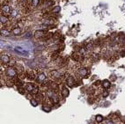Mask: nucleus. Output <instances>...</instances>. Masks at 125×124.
I'll list each match as a JSON object with an SVG mask.
<instances>
[{
	"mask_svg": "<svg viewBox=\"0 0 125 124\" xmlns=\"http://www.w3.org/2000/svg\"><path fill=\"white\" fill-rule=\"evenodd\" d=\"M28 0H20V3H27Z\"/></svg>",
	"mask_w": 125,
	"mask_h": 124,
	"instance_id": "obj_31",
	"label": "nucleus"
},
{
	"mask_svg": "<svg viewBox=\"0 0 125 124\" xmlns=\"http://www.w3.org/2000/svg\"><path fill=\"white\" fill-rule=\"evenodd\" d=\"M104 124H115V123L112 120L107 119V120H104Z\"/></svg>",
	"mask_w": 125,
	"mask_h": 124,
	"instance_id": "obj_27",
	"label": "nucleus"
},
{
	"mask_svg": "<svg viewBox=\"0 0 125 124\" xmlns=\"http://www.w3.org/2000/svg\"><path fill=\"white\" fill-rule=\"evenodd\" d=\"M11 34H12V35H15V36L20 35V33H21V29H20V27H14L12 30H11Z\"/></svg>",
	"mask_w": 125,
	"mask_h": 124,
	"instance_id": "obj_15",
	"label": "nucleus"
},
{
	"mask_svg": "<svg viewBox=\"0 0 125 124\" xmlns=\"http://www.w3.org/2000/svg\"><path fill=\"white\" fill-rule=\"evenodd\" d=\"M41 3H42L41 0H32L31 5L33 7H37V6H39V5H40Z\"/></svg>",
	"mask_w": 125,
	"mask_h": 124,
	"instance_id": "obj_18",
	"label": "nucleus"
},
{
	"mask_svg": "<svg viewBox=\"0 0 125 124\" xmlns=\"http://www.w3.org/2000/svg\"><path fill=\"white\" fill-rule=\"evenodd\" d=\"M49 77L54 79L56 82H60L61 80L63 79V77H65L64 72H62L61 71H56V70H54V71H50L49 72Z\"/></svg>",
	"mask_w": 125,
	"mask_h": 124,
	"instance_id": "obj_1",
	"label": "nucleus"
},
{
	"mask_svg": "<svg viewBox=\"0 0 125 124\" xmlns=\"http://www.w3.org/2000/svg\"><path fill=\"white\" fill-rule=\"evenodd\" d=\"M19 14V11L18 9H12L11 10V18H15V17H17Z\"/></svg>",
	"mask_w": 125,
	"mask_h": 124,
	"instance_id": "obj_20",
	"label": "nucleus"
},
{
	"mask_svg": "<svg viewBox=\"0 0 125 124\" xmlns=\"http://www.w3.org/2000/svg\"><path fill=\"white\" fill-rule=\"evenodd\" d=\"M5 76L7 77L9 79H13V78L18 77V72H17V71H16V69L14 67L10 66V67H7L6 69H5Z\"/></svg>",
	"mask_w": 125,
	"mask_h": 124,
	"instance_id": "obj_2",
	"label": "nucleus"
},
{
	"mask_svg": "<svg viewBox=\"0 0 125 124\" xmlns=\"http://www.w3.org/2000/svg\"><path fill=\"white\" fill-rule=\"evenodd\" d=\"M85 49H86V51H92L94 49V44H93V43H88V44H86Z\"/></svg>",
	"mask_w": 125,
	"mask_h": 124,
	"instance_id": "obj_23",
	"label": "nucleus"
},
{
	"mask_svg": "<svg viewBox=\"0 0 125 124\" xmlns=\"http://www.w3.org/2000/svg\"><path fill=\"white\" fill-rule=\"evenodd\" d=\"M16 51H18V52H20V53H24V50L22 49V48H20V47H17L15 49Z\"/></svg>",
	"mask_w": 125,
	"mask_h": 124,
	"instance_id": "obj_29",
	"label": "nucleus"
},
{
	"mask_svg": "<svg viewBox=\"0 0 125 124\" xmlns=\"http://www.w3.org/2000/svg\"><path fill=\"white\" fill-rule=\"evenodd\" d=\"M42 110L45 111V112H50V111H51V106H49V105L43 104V106H42Z\"/></svg>",
	"mask_w": 125,
	"mask_h": 124,
	"instance_id": "obj_21",
	"label": "nucleus"
},
{
	"mask_svg": "<svg viewBox=\"0 0 125 124\" xmlns=\"http://www.w3.org/2000/svg\"><path fill=\"white\" fill-rule=\"evenodd\" d=\"M95 122H96L97 123H101V122H104V117L101 114L96 115V116H95Z\"/></svg>",
	"mask_w": 125,
	"mask_h": 124,
	"instance_id": "obj_17",
	"label": "nucleus"
},
{
	"mask_svg": "<svg viewBox=\"0 0 125 124\" xmlns=\"http://www.w3.org/2000/svg\"><path fill=\"white\" fill-rule=\"evenodd\" d=\"M77 74H78L79 77L83 78V77H86L88 75V70L85 68V67H79L77 70Z\"/></svg>",
	"mask_w": 125,
	"mask_h": 124,
	"instance_id": "obj_6",
	"label": "nucleus"
},
{
	"mask_svg": "<svg viewBox=\"0 0 125 124\" xmlns=\"http://www.w3.org/2000/svg\"><path fill=\"white\" fill-rule=\"evenodd\" d=\"M101 86H102L103 89H108L110 86H111V83H110V81H108V80H103V81H101Z\"/></svg>",
	"mask_w": 125,
	"mask_h": 124,
	"instance_id": "obj_13",
	"label": "nucleus"
},
{
	"mask_svg": "<svg viewBox=\"0 0 125 124\" xmlns=\"http://www.w3.org/2000/svg\"><path fill=\"white\" fill-rule=\"evenodd\" d=\"M50 101H51L52 104H54V105H56L59 103V101H60V98H59V95H58L57 93H56L51 98H50Z\"/></svg>",
	"mask_w": 125,
	"mask_h": 124,
	"instance_id": "obj_11",
	"label": "nucleus"
},
{
	"mask_svg": "<svg viewBox=\"0 0 125 124\" xmlns=\"http://www.w3.org/2000/svg\"><path fill=\"white\" fill-rule=\"evenodd\" d=\"M1 14H4L5 16H10L11 15V7H10L9 5H7V4H4L2 5V7H1Z\"/></svg>",
	"mask_w": 125,
	"mask_h": 124,
	"instance_id": "obj_5",
	"label": "nucleus"
},
{
	"mask_svg": "<svg viewBox=\"0 0 125 124\" xmlns=\"http://www.w3.org/2000/svg\"><path fill=\"white\" fill-rule=\"evenodd\" d=\"M60 11H61V7L60 6H55V8H54L52 11H53L54 13H58Z\"/></svg>",
	"mask_w": 125,
	"mask_h": 124,
	"instance_id": "obj_26",
	"label": "nucleus"
},
{
	"mask_svg": "<svg viewBox=\"0 0 125 124\" xmlns=\"http://www.w3.org/2000/svg\"><path fill=\"white\" fill-rule=\"evenodd\" d=\"M27 78L29 80L34 81V80H36V78H37V75H36L34 71H27Z\"/></svg>",
	"mask_w": 125,
	"mask_h": 124,
	"instance_id": "obj_8",
	"label": "nucleus"
},
{
	"mask_svg": "<svg viewBox=\"0 0 125 124\" xmlns=\"http://www.w3.org/2000/svg\"><path fill=\"white\" fill-rule=\"evenodd\" d=\"M55 22H56V20H54V19H52V18H48V19L43 20L42 24L45 25V26L49 27V26H53V25L55 24Z\"/></svg>",
	"mask_w": 125,
	"mask_h": 124,
	"instance_id": "obj_10",
	"label": "nucleus"
},
{
	"mask_svg": "<svg viewBox=\"0 0 125 124\" xmlns=\"http://www.w3.org/2000/svg\"><path fill=\"white\" fill-rule=\"evenodd\" d=\"M69 90L65 86H62V90H61V95L62 96L63 98H67L69 96Z\"/></svg>",
	"mask_w": 125,
	"mask_h": 124,
	"instance_id": "obj_14",
	"label": "nucleus"
},
{
	"mask_svg": "<svg viewBox=\"0 0 125 124\" xmlns=\"http://www.w3.org/2000/svg\"><path fill=\"white\" fill-rule=\"evenodd\" d=\"M30 102H31L32 106H38V104H39V102L37 101L35 99H32V100H30Z\"/></svg>",
	"mask_w": 125,
	"mask_h": 124,
	"instance_id": "obj_25",
	"label": "nucleus"
},
{
	"mask_svg": "<svg viewBox=\"0 0 125 124\" xmlns=\"http://www.w3.org/2000/svg\"><path fill=\"white\" fill-rule=\"evenodd\" d=\"M10 62H11V57L6 54H2L1 55V63L2 65H5V67H10Z\"/></svg>",
	"mask_w": 125,
	"mask_h": 124,
	"instance_id": "obj_3",
	"label": "nucleus"
},
{
	"mask_svg": "<svg viewBox=\"0 0 125 124\" xmlns=\"http://www.w3.org/2000/svg\"><path fill=\"white\" fill-rule=\"evenodd\" d=\"M65 84L67 85V86L69 87H73L75 84H76V82H75V79H74L73 77H72V76H67L65 75Z\"/></svg>",
	"mask_w": 125,
	"mask_h": 124,
	"instance_id": "obj_4",
	"label": "nucleus"
},
{
	"mask_svg": "<svg viewBox=\"0 0 125 124\" xmlns=\"http://www.w3.org/2000/svg\"><path fill=\"white\" fill-rule=\"evenodd\" d=\"M47 32L46 31H43V30H37V31L34 32V36H35L36 38H39V39H41V38H42L43 36L45 35V34H47Z\"/></svg>",
	"mask_w": 125,
	"mask_h": 124,
	"instance_id": "obj_12",
	"label": "nucleus"
},
{
	"mask_svg": "<svg viewBox=\"0 0 125 124\" xmlns=\"http://www.w3.org/2000/svg\"><path fill=\"white\" fill-rule=\"evenodd\" d=\"M111 77H112V78H110V79H111L112 81H115V80L116 79V77H115V76L113 75V76H111Z\"/></svg>",
	"mask_w": 125,
	"mask_h": 124,
	"instance_id": "obj_30",
	"label": "nucleus"
},
{
	"mask_svg": "<svg viewBox=\"0 0 125 124\" xmlns=\"http://www.w3.org/2000/svg\"><path fill=\"white\" fill-rule=\"evenodd\" d=\"M24 87H25V89H26V91H27V93H31L32 92L34 91L35 85H34L33 83H27V84L24 85Z\"/></svg>",
	"mask_w": 125,
	"mask_h": 124,
	"instance_id": "obj_7",
	"label": "nucleus"
},
{
	"mask_svg": "<svg viewBox=\"0 0 125 124\" xmlns=\"http://www.w3.org/2000/svg\"><path fill=\"white\" fill-rule=\"evenodd\" d=\"M108 92H107V91H104V92H102V93H101V95H102V97L103 98H107V96H108Z\"/></svg>",
	"mask_w": 125,
	"mask_h": 124,
	"instance_id": "obj_28",
	"label": "nucleus"
},
{
	"mask_svg": "<svg viewBox=\"0 0 125 124\" xmlns=\"http://www.w3.org/2000/svg\"><path fill=\"white\" fill-rule=\"evenodd\" d=\"M9 1H12V0H9Z\"/></svg>",
	"mask_w": 125,
	"mask_h": 124,
	"instance_id": "obj_32",
	"label": "nucleus"
},
{
	"mask_svg": "<svg viewBox=\"0 0 125 124\" xmlns=\"http://www.w3.org/2000/svg\"><path fill=\"white\" fill-rule=\"evenodd\" d=\"M0 20H1V26H3V25H6L7 23L9 22L7 16L4 15V14H1V16H0Z\"/></svg>",
	"mask_w": 125,
	"mask_h": 124,
	"instance_id": "obj_16",
	"label": "nucleus"
},
{
	"mask_svg": "<svg viewBox=\"0 0 125 124\" xmlns=\"http://www.w3.org/2000/svg\"><path fill=\"white\" fill-rule=\"evenodd\" d=\"M39 93H40V89H39L38 86H36V85H35V87H34V91L32 92L31 94H32V95H34V96H36L37 94H39Z\"/></svg>",
	"mask_w": 125,
	"mask_h": 124,
	"instance_id": "obj_22",
	"label": "nucleus"
},
{
	"mask_svg": "<svg viewBox=\"0 0 125 124\" xmlns=\"http://www.w3.org/2000/svg\"><path fill=\"white\" fill-rule=\"evenodd\" d=\"M53 5H54L53 0H46V1H45V5H46V6H52Z\"/></svg>",
	"mask_w": 125,
	"mask_h": 124,
	"instance_id": "obj_24",
	"label": "nucleus"
},
{
	"mask_svg": "<svg viewBox=\"0 0 125 124\" xmlns=\"http://www.w3.org/2000/svg\"><path fill=\"white\" fill-rule=\"evenodd\" d=\"M47 79V77H46V75H45L43 72H39L38 74H37V78H36V81L38 83H42L44 82L45 80Z\"/></svg>",
	"mask_w": 125,
	"mask_h": 124,
	"instance_id": "obj_9",
	"label": "nucleus"
},
{
	"mask_svg": "<svg viewBox=\"0 0 125 124\" xmlns=\"http://www.w3.org/2000/svg\"><path fill=\"white\" fill-rule=\"evenodd\" d=\"M10 31H8L7 29L5 28H1V34L3 36H9L10 35Z\"/></svg>",
	"mask_w": 125,
	"mask_h": 124,
	"instance_id": "obj_19",
	"label": "nucleus"
}]
</instances>
